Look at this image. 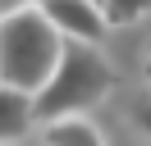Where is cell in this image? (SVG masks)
I'll return each instance as SVG.
<instances>
[{"label": "cell", "instance_id": "6da1fadb", "mask_svg": "<svg viewBox=\"0 0 151 146\" xmlns=\"http://www.w3.org/2000/svg\"><path fill=\"white\" fill-rule=\"evenodd\" d=\"M60 50H64V36L41 14V5H23V9L0 14V82L37 96L46 87V78L55 73Z\"/></svg>", "mask_w": 151, "mask_h": 146}, {"label": "cell", "instance_id": "7a4b0ae2", "mask_svg": "<svg viewBox=\"0 0 151 146\" xmlns=\"http://www.w3.org/2000/svg\"><path fill=\"white\" fill-rule=\"evenodd\" d=\"M114 91V69L96 41H64L55 73L37 91V123H50L60 114H87Z\"/></svg>", "mask_w": 151, "mask_h": 146}, {"label": "cell", "instance_id": "3957f363", "mask_svg": "<svg viewBox=\"0 0 151 146\" xmlns=\"http://www.w3.org/2000/svg\"><path fill=\"white\" fill-rule=\"evenodd\" d=\"M41 14L55 23V32L64 41H96L110 32V18H105L101 0H41Z\"/></svg>", "mask_w": 151, "mask_h": 146}, {"label": "cell", "instance_id": "277c9868", "mask_svg": "<svg viewBox=\"0 0 151 146\" xmlns=\"http://www.w3.org/2000/svg\"><path fill=\"white\" fill-rule=\"evenodd\" d=\"M32 123H37V96L0 82V142H19L23 132H32Z\"/></svg>", "mask_w": 151, "mask_h": 146}, {"label": "cell", "instance_id": "5b68a950", "mask_svg": "<svg viewBox=\"0 0 151 146\" xmlns=\"http://www.w3.org/2000/svg\"><path fill=\"white\" fill-rule=\"evenodd\" d=\"M41 142L46 146H105V132L87 114H60L41 123Z\"/></svg>", "mask_w": 151, "mask_h": 146}, {"label": "cell", "instance_id": "8992f818", "mask_svg": "<svg viewBox=\"0 0 151 146\" xmlns=\"http://www.w3.org/2000/svg\"><path fill=\"white\" fill-rule=\"evenodd\" d=\"M101 9L110 18V27H133L151 14V0H101Z\"/></svg>", "mask_w": 151, "mask_h": 146}, {"label": "cell", "instance_id": "52a82bcc", "mask_svg": "<svg viewBox=\"0 0 151 146\" xmlns=\"http://www.w3.org/2000/svg\"><path fill=\"white\" fill-rule=\"evenodd\" d=\"M133 128H137V132H147V137H151V96H142L137 105H133Z\"/></svg>", "mask_w": 151, "mask_h": 146}, {"label": "cell", "instance_id": "ba28073f", "mask_svg": "<svg viewBox=\"0 0 151 146\" xmlns=\"http://www.w3.org/2000/svg\"><path fill=\"white\" fill-rule=\"evenodd\" d=\"M23 5H41V0H0V14H9V9H23Z\"/></svg>", "mask_w": 151, "mask_h": 146}, {"label": "cell", "instance_id": "9c48e42d", "mask_svg": "<svg viewBox=\"0 0 151 146\" xmlns=\"http://www.w3.org/2000/svg\"><path fill=\"white\" fill-rule=\"evenodd\" d=\"M142 73H147V82H151V50H147V59H142Z\"/></svg>", "mask_w": 151, "mask_h": 146}]
</instances>
